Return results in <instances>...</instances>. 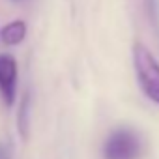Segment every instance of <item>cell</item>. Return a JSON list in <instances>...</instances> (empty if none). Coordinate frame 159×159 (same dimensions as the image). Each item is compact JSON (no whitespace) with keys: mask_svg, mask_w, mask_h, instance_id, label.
<instances>
[{"mask_svg":"<svg viewBox=\"0 0 159 159\" xmlns=\"http://www.w3.org/2000/svg\"><path fill=\"white\" fill-rule=\"evenodd\" d=\"M131 62L139 88L152 103L159 105V60L142 41H135L131 47Z\"/></svg>","mask_w":159,"mask_h":159,"instance_id":"cell-1","label":"cell"},{"mask_svg":"<svg viewBox=\"0 0 159 159\" xmlns=\"http://www.w3.org/2000/svg\"><path fill=\"white\" fill-rule=\"evenodd\" d=\"M139 153H140V140L137 133L127 127L114 129L103 144L105 159H139Z\"/></svg>","mask_w":159,"mask_h":159,"instance_id":"cell-2","label":"cell"},{"mask_svg":"<svg viewBox=\"0 0 159 159\" xmlns=\"http://www.w3.org/2000/svg\"><path fill=\"white\" fill-rule=\"evenodd\" d=\"M17 79L19 67L15 56L0 54V94H2V99L8 107H11L17 98Z\"/></svg>","mask_w":159,"mask_h":159,"instance_id":"cell-3","label":"cell"},{"mask_svg":"<svg viewBox=\"0 0 159 159\" xmlns=\"http://www.w3.org/2000/svg\"><path fill=\"white\" fill-rule=\"evenodd\" d=\"M26 34H28V26L23 19L10 21L8 25L0 28V39H2L4 45H10V47L21 45L26 39Z\"/></svg>","mask_w":159,"mask_h":159,"instance_id":"cell-4","label":"cell"},{"mask_svg":"<svg viewBox=\"0 0 159 159\" xmlns=\"http://www.w3.org/2000/svg\"><path fill=\"white\" fill-rule=\"evenodd\" d=\"M30 111H32V101H30V94L26 92L21 99V107L17 112V129L23 139H26L30 133Z\"/></svg>","mask_w":159,"mask_h":159,"instance_id":"cell-5","label":"cell"}]
</instances>
